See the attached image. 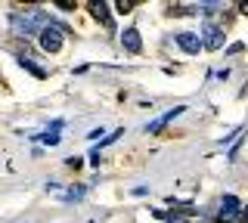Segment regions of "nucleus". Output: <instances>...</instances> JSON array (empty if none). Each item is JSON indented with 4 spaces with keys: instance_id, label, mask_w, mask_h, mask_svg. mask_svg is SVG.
<instances>
[{
    "instance_id": "f257e3e1",
    "label": "nucleus",
    "mask_w": 248,
    "mask_h": 223,
    "mask_svg": "<svg viewBox=\"0 0 248 223\" xmlns=\"http://www.w3.org/2000/svg\"><path fill=\"white\" fill-rule=\"evenodd\" d=\"M239 217H242V208H239V198L236 195H223L220 202V211H217V223H236Z\"/></svg>"
},
{
    "instance_id": "f03ea898",
    "label": "nucleus",
    "mask_w": 248,
    "mask_h": 223,
    "mask_svg": "<svg viewBox=\"0 0 248 223\" xmlns=\"http://www.w3.org/2000/svg\"><path fill=\"white\" fill-rule=\"evenodd\" d=\"M202 47L205 50H220L223 47V28L217 22H205L202 25Z\"/></svg>"
},
{
    "instance_id": "7ed1b4c3",
    "label": "nucleus",
    "mask_w": 248,
    "mask_h": 223,
    "mask_svg": "<svg viewBox=\"0 0 248 223\" xmlns=\"http://www.w3.org/2000/svg\"><path fill=\"white\" fill-rule=\"evenodd\" d=\"M41 47L46 53H59L62 50V28L56 25V22L46 25V28H41Z\"/></svg>"
},
{
    "instance_id": "20e7f679",
    "label": "nucleus",
    "mask_w": 248,
    "mask_h": 223,
    "mask_svg": "<svg viewBox=\"0 0 248 223\" xmlns=\"http://www.w3.org/2000/svg\"><path fill=\"white\" fill-rule=\"evenodd\" d=\"M121 47L127 50V53H140V50H143V37H140V31H137L134 25L121 31Z\"/></svg>"
},
{
    "instance_id": "39448f33",
    "label": "nucleus",
    "mask_w": 248,
    "mask_h": 223,
    "mask_svg": "<svg viewBox=\"0 0 248 223\" xmlns=\"http://www.w3.org/2000/svg\"><path fill=\"white\" fill-rule=\"evenodd\" d=\"M87 10H90V16H93V19H99V22H103V25L108 28V31H112L115 22H112V16H108V6H106V3H87Z\"/></svg>"
},
{
    "instance_id": "423d86ee",
    "label": "nucleus",
    "mask_w": 248,
    "mask_h": 223,
    "mask_svg": "<svg viewBox=\"0 0 248 223\" xmlns=\"http://www.w3.org/2000/svg\"><path fill=\"white\" fill-rule=\"evenodd\" d=\"M177 44L186 50V53H199L202 50V37L196 34H189V31H183V34H177Z\"/></svg>"
},
{
    "instance_id": "0eeeda50",
    "label": "nucleus",
    "mask_w": 248,
    "mask_h": 223,
    "mask_svg": "<svg viewBox=\"0 0 248 223\" xmlns=\"http://www.w3.org/2000/svg\"><path fill=\"white\" fill-rule=\"evenodd\" d=\"M189 214H192V208L189 211H155V217L158 220H165V223H189Z\"/></svg>"
},
{
    "instance_id": "6e6552de",
    "label": "nucleus",
    "mask_w": 248,
    "mask_h": 223,
    "mask_svg": "<svg viewBox=\"0 0 248 223\" xmlns=\"http://www.w3.org/2000/svg\"><path fill=\"white\" fill-rule=\"evenodd\" d=\"M19 65L22 68H25V72H31V74H34V78H46V68H41V65H37V62H31V59L28 56H19Z\"/></svg>"
},
{
    "instance_id": "1a4fd4ad",
    "label": "nucleus",
    "mask_w": 248,
    "mask_h": 223,
    "mask_svg": "<svg viewBox=\"0 0 248 223\" xmlns=\"http://www.w3.org/2000/svg\"><path fill=\"white\" fill-rule=\"evenodd\" d=\"M115 10H118L121 16H124V13H130V10H134V3H124V0H121V3H115Z\"/></svg>"
},
{
    "instance_id": "9d476101",
    "label": "nucleus",
    "mask_w": 248,
    "mask_h": 223,
    "mask_svg": "<svg viewBox=\"0 0 248 223\" xmlns=\"http://www.w3.org/2000/svg\"><path fill=\"white\" fill-rule=\"evenodd\" d=\"M41 140H44L46 146H56V143H59V134H46V136H41Z\"/></svg>"
},
{
    "instance_id": "9b49d317",
    "label": "nucleus",
    "mask_w": 248,
    "mask_h": 223,
    "mask_svg": "<svg viewBox=\"0 0 248 223\" xmlns=\"http://www.w3.org/2000/svg\"><path fill=\"white\" fill-rule=\"evenodd\" d=\"M242 220H245V223H248V208H245V211H242Z\"/></svg>"
},
{
    "instance_id": "f8f14e48",
    "label": "nucleus",
    "mask_w": 248,
    "mask_h": 223,
    "mask_svg": "<svg viewBox=\"0 0 248 223\" xmlns=\"http://www.w3.org/2000/svg\"><path fill=\"white\" fill-rule=\"evenodd\" d=\"M242 13H245V16H248V3H242Z\"/></svg>"
}]
</instances>
